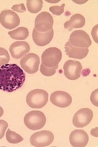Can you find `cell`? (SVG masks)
<instances>
[{
	"instance_id": "obj_6",
	"label": "cell",
	"mask_w": 98,
	"mask_h": 147,
	"mask_svg": "<svg viewBox=\"0 0 98 147\" xmlns=\"http://www.w3.org/2000/svg\"><path fill=\"white\" fill-rule=\"evenodd\" d=\"M68 41L72 46L79 48H88L91 45V40L89 35L83 30L72 32Z\"/></svg>"
},
{
	"instance_id": "obj_1",
	"label": "cell",
	"mask_w": 98,
	"mask_h": 147,
	"mask_svg": "<svg viewBox=\"0 0 98 147\" xmlns=\"http://www.w3.org/2000/svg\"><path fill=\"white\" fill-rule=\"evenodd\" d=\"M26 76L16 64H6L0 67V90L11 93L23 85Z\"/></svg>"
},
{
	"instance_id": "obj_30",
	"label": "cell",
	"mask_w": 98,
	"mask_h": 147,
	"mask_svg": "<svg viewBox=\"0 0 98 147\" xmlns=\"http://www.w3.org/2000/svg\"><path fill=\"white\" fill-rule=\"evenodd\" d=\"M73 2H74V3H78V4H83V3H86V2H87V1H73Z\"/></svg>"
},
{
	"instance_id": "obj_2",
	"label": "cell",
	"mask_w": 98,
	"mask_h": 147,
	"mask_svg": "<svg viewBox=\"0 0 98 147\" xmlns=\"http://www.w3.org/2000/svg\"><path fill=\"white\" fill-rule=\"evenodd\" d=\"M49 94L44 90L35 89L30 91L26 96V103L32 109H41L47 104Z\"/></svg>"
},
{
	"instance_id": "obj_26",
	"label": "cell",
	"mask_w": 98,
	"mask_h": 147,
	"mask_svg": "<svg viewBox=\"0 0 98 147\" xmlns=\"http://www.w3.org/2000/svg\"><path fill=\"white\" fill-rule=\"evenodd\" d=\"M97 95H98V90L97 89L95 90L93 92L90 97V100L92 104L97 107Z\"/></svg>"
},
{
	"instance_id": "obj_10",
	"label": "cell",
	"mask_w": 98,
	"mask_h": 147,
	"mask_svg": "<svg viewBox=\"0 0 98 147\" xmlns=\"http://www.w3.org/2000/svg\"><path fill=\"white\" fill-rule=\"evenodd\" d=\"M53 18L47 12H43L37 16L35 19V28L39 32L45 33L52 29Z\"/></svg>"
},
{
	"instance_id": "obj_11",
	"label": "cell",
	"mask_w": 98,
	"mask_h": 147,
	"mask_svg": "<svg viewBox=\"0 0 98 147\" xmlns=\"http://www.w3.org/2000/svg\"><path fill=\"white\" fill-rule=\"evenodd\" d=\"M64 76L67 79L71 80H75L80 77L82 70V64L78 61L68 60L64 63Z\"/></svg>"
},
{
	"instance_id": "obj_12",
	"label": "cell",
	"mask_w": 98,
	"mask_h": 147,
	"mask_svg": "<svg viewBox=\"0 0 98 147\" xmlns=\"http://www.w3.org/2000/svg\"><path fill=\"white\" fill-rule=\"evenodd\" d=\"M72 97L67 92L57 91L53 92L50 96V101L56 106L65 108L69 106L72 103Z\"/></svg>"
},
{
	"instance_id": "obj_19",
	"label": "cell",
	"mask_w": 98,
	"mask_h": 147,
	"mask_svg": "<svg viewBox=\"0 0 98 147\" xmlns=\"http://www.w3.org/2000/svg\"><path fill=\"white\" fill-rule=\"evenodd\" d=\"M28 11L32 13H38L41 11L43 6L42 0H28L26 1Z\"/></svg>"
},
{
	"instance_id": "obj_25",
	"label": "cell",
	"mask_w": 98,
	"mask_h": 147,
	"mask_svg": "<svg viewBox=\"0 0 98 147\" xmlns=\"http://www.w3.org/2000/svg\"><path fill=\"white\" fill-rule=\"evenodd\" d=\"M12 10L14 11L15 12L23 13L26 11V8L24 4L21 3L20 4H15L12 7Z\"/></svg>"
},
{
	"instance_id": "obj_23",
	"label": "cell",
	"mask_w": 98,
	"mask_h": 147,
	"mask_svg": "<svg viewBox=\"0 0 98 147\" xmlns=\"http://www.w3.org/2000/svg\"><path fill=\"white\" fill-rule=\"evenodd\" d=\"M65 4H62L61 6H53L49 8L50 11L56 16H61L64 11Z\"/></svg>"
},
{
	"instance_id": "obj_14",
	"label": "cell",
	"mask_w": 98,
	"mask_h": 147,
	"mask_svg": "<svg viewBox=\"0 0 98 147\" xmlns=\"http://www.w3.org/2000/svg\"><path fill=\"white\" fill-rule=\"evenodd\" d=\"M69 141L74 147H84L88 143L89 137L85 131L77 129L71 132Z\"/></svg>"
},
{
	"instance_id": "obj_9",
	"label": "cell",
	"mask_w": 98,
	"mask_h": 147,
	"mask_svg": "<svg viewBox=\"0 0 98 147\" xmlns=\"http://www.w3.org/2000/svg\"><path fill=\"white\" fill-rule=\"evenodd\" d=\"M93 118V111L88 108L81 109L75 113L72 119L74 126L82 128L88 125Z\"/></svg>"
},
{
	"instance_id": "obj_16",
	"label": "cell",
	"mask_w": 98,
	"mask_h": 147,
	"mask_svg": "<svg viewBox=\"0 0 98 147\" xmlns=\"http://www.w3.org/2000/svg\"><path fill=\"white\" fill-rule=\"evenodd\" d=\"M65 52L69 58L82 59L85 58L89 52L88 48H79L72 46L69 41L65 44Z\"/></svg>"
},
{
	"instance_id": "obj_21",
	"label": "cell",
	"mask_w": 98,
	"mask_h": 147,
	"mask_svg": "<svg viewBox=\"0 0 98 147\" xmlns=\"http://www.w3.org/2000/svg\"><path fill=\"white\" fill-rule=\"evenodd\" d=\"M58 67V66L52 67H46L43 64H41V67H40V72L43 75L45 76L50 77L53 76L56 73V71Z\"/></svg>"
},
{
	"instance_id": "obj_18",
	"label": "cell",
	"mask_w": 98,
	"mask_h": 147,
	"mask_svg": "<svg viewBox=\"0 0 98 147\" xmlns=\"http://www.w3.org/2000/svg\"><path fill=\"white\" fill-rule=\"evenodd\" d=\"M8 34L13 39L24 40L28 37L29 31L25 27H20L14 30L9 31Z\"/></svg>"
},
{
	"instance_id": "obj_7",
	"label": "cell",
	"mask_w": 98,
	"mask_h": 147,
	"mask_svg": "<svg viewBox=\"0 0 98 147\" xmlns=\"http://www.w3.org/2000/svg\"><path fill=\"white\" fill-rule=\"evenodd\" d=\"M20 18L15 12L6 9L0 13V24L6 29L15 28L20 25Z\"/></svg>"
},
{
	"instance_id": "obj_24",
	"label": "cell",
	"mask_w": 98,
	"mask_h": 147,
	"mask_svg": "<svg viewBox=\"0 0 98 147\" xmlns=\"http://www.w3.org/2000/svg\"><path fill=\"white\" fill-rule=\"evenodd\" d=\"M8 127V123L3 119L0 120V139L4 137L6 129Z\"/></svg>"
},
{
	"instance_id": "obj_4",
	"label": "cell",
	"mask_w": 98,
	"mask_h": 147,
	"mask_svg": "<svg viewBox=\"0 0 98 147\" xmlns=\"http://www.w3.org/2000/svg\"><path fill=\"white\" fill-rule=\"evenodd\" d=\"M62 53L57 47H50L47 49L42 54V64L46 67H52L58 66L62 60Z\"/></svg>"
},
{
	"instance_id": "obj_20",
	"label": "cell",
	"mask_w": 98,
	"mask_h": 147,
	"mask_svg": "<svg viewBox=\"0 0 98 147\" xmlns=\"http://www.w3.org/2000/svg\"><path fill=\"white\" fill-rule=\"evenodd\" d=\"M6 139L9 143L16 144L23 141V137L19 134H17L15 132H13L10 129H8L6 132Z\"/></svg>"
},
{
	"instance_id": "obj_15",
	"label": "cell",
	"mask_w": 98,
	"mask_h": 147,
	"mask_svg": "<svg viewBox=\"0 0 98 147\" xmlns=\"http://www.w3.org/2000/svg\"><path fill=\"white\" fill-rule=\"evenodd\" d=\"M54 34L53 30L52 29L47 32L42 33L37 30L35 28L32 31V39L34 42L38 46L43 47L48 45L52 41Z\"/></svg>"
},
{
	"instance_id": "obj_13",
	"label": "cell",
	"mask_w": 98,
	"mask_h": 147,
	"mask_svg": "<svg viewBox=\"0 0 98 147\" xmlns=\"http://www.w3.org/2000/svg\"><path fill=\"white\" fill-rule=\"evenodd\" d=\"M30 46L25 41H17L11 44L9 51L12 58L20 59L30 52Z\"/></svg>"
},
{
	"instance_id": "obj_27",
	"label": "cell",
	"mask_w": 98,
	"mask_h": 147,
	"mask_svg": "<svg viewBox=\"0 0 98 147\" xmlns=\"http://www.w3.org/2000/svg\"><path fill=\"white\" fill-rule=\"evenodd\" d=\"M91 34L93 38V39H94V40L97 43V25L93 28Z\"/></svg>"
},
{
	"instance_id": "obj_3",
	"label": "cell",
	"mask_w": 98,
	"mask_h": 147,
	"mask_svg": "<svg viewBox=\"0 0 98 147\" xmlns=\"http://www.w3.org/2000/svg\"><path fill=\"white\" fill-rule=\"evenodd\" d=\"M23 121L25 126L30 129L38 130L45 126L46 117L43 112L34 110L27 113Z\"/></svg>"
},
{
	"instance_id": "obj_28",
	"label": "cell",
	"mask_w": 98,
	"mask_h": 147,
	"mask_svg": "<svg viewBox=\"0 0 98 147\" xmlns=\"http://www.w3.org/2000/svg\"><path fill=\"white\" fill-rule=\"evenodd\" d=\"M4 113V110L0 106V117H1L3 116V115Z\"/></svg>"
},
{
	"instance_id": "obj_22",
	"label": "cell",
	"mask_w": 98,
	"mask_h": 147,
	"mask_svg": "<svg viewBox=\"0 0 98 147\" xmlns=\"http://www.w3.org/2000/svg\"><path fill=\"white\" fill-rule=\"evenodd\" d=\"M10 60V57L7 51L3 47H0V67L7 64Z\"/></svg>"
},
{
	"instance_id": "obj_17",
	"label": "cell",
	"mask_w": 98,
	"mask_h": 147,
	"mask_svg": "<svg viewBox=\"0 0 98 147\" xmlns=\"http://www.w3.org/2000/svg\"><path fill=\"white\" fill-rule=\"evenodd\" d=\"M85 24V18L80 13L73 15L70 20L65 22L64 28L68 31H72L74 28H80Z\"/></svg>"
},
{
	"instance_id": "obj_5",
	"label": "cell",
	"mask_w": 98,
	"mask_h": 147,
	"mask_svg": "<svg viewBox=\"0 0 98 147\" xmlns=\"http://www.w3.org/2000/svg\"><path fill=\"white\" fill-rule=\"evenodd\" d=\"M40 58L38 55L34 53L26 54L20 61V66L26 73L32 74L39 70Z\"/></svg>"
},
{
	"instance_id": "obj_8",
	"label": "cell",
	"mask_w": 98,
	"mask_h": 147,
	"mask_svg": "<svg viewBox=\"0 0 98 147\" xmlns=\"http://www.w3.org/2000/svg\"><path fill=\"white\" fill-rule=\"evenodd\" d=\"M54 140V136L49 131H41L35 132L30 137V142L34 146L43 147L50 145Z\"/></svg>"
},
{
	"instance_id": "obj_29",
	"label": "cell",
	"mask_w": 98,
	"mask_h": 147,
	"mask_svg": "<svg viewBox=\"0 0 98 147\" xmlns=\"http://www.w3.org/2000/svg\"><path fill=\"white\" fill-rule=\"evenodd\" d=\"M47 2H48V3H58V2H59L60 1H59V0H58V1H46Z\"/></svg>"
}]
</instances>
